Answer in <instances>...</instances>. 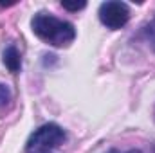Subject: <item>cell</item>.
<instances>
[{
    "label": "cell",
    "instance_id": "cell-6",
    "mask_svg": "<svg viewBox=\"0 0 155 153\" xmlns=\"http://www.w3.org/2000/svg\"><path fill=\"white\" fill-rule=\"evenodd\" d=\"M146 38H148V41H150V45L155 49V20L146 27Z\"/></svg>",
    "mask_w": 155,
    "mask_h": 153
},
{
    "label": "cell",
    "instance_id": "cell-5",
    "mask_svg": "<svg viewBox=\"0 0 155 153\" xmlns=\"http://www.w3.org/2000/svg\"><path fill=\"white\" fill-rule=\"evenodd\" d=\"M11 99V90L7 88V85L0 83V106H5Z\"/></svg>",
    "mask_w": 155,
    "mask_h": 153
},
{
    "label": "cell",
    "instance_id": "cell-8",
    "mask_svg": "<svg viewBox=\"0 0 155 153\" xmlns=\"http://www.w3.org/2000/svg\"><path fill=\"white\" fill-rule=\"evenodd\" d=\"M110 153H121V151H117V150H112ZM124 153H143V151H139V150H130V151H124Z\"/></svg>",
    "mask_w": 155,
    "mask_h": 153
},
{
    "label": "cell",
    "instance_id": "cell-4",
    "mask_svg": "<svg viewBox=\"0 0 155 153\" xmlns=\"http://www.w3.org/2000/svg\"><path fill=\"white\" fill-rule=\"evenodd\" d=\"M4 65L11 70V72H18L22 67V60H20V52L16 50V47H7L4 50Z\"/></svg>",
    "mask_w": 155,
    "mask_h": 153
},
{
    "label": "cell",
    "instance_id": "cell-2",
    "mask_svg": "<svg viewBox=\"0 0 155 153\" xmlns=\"http://www.w3.org/2000/svg\"><path fill=\"white\" fill-rule=\"evenodd\" d=\"M65 141V132L61 126L49 122L40 126L38 130L29 137L27 141V151L29 153H49L51 150L58 148Z\"/></svg>",
    "mask_w": 155,
    "mask_h": 153
},
{
    "label": "cell",
    "instance_id": "cell-1",
    "mask_svg": "<svg viewBox=\"0 0 155 153\" xmlns=\"http://www.w3.org/2000/svg\"><path fill=\"white\" fill-rule=\"evenodd\" d=\"M31 25L38 38H41L43 41H47L54 47H65L76 38V29L71 22L60 20V18L45 15V13H38L33 18Z\"/></svg>",
    "mask_w": 155,
    "mask_h": 153
},
{
    "label": "cell",
    "instance_id": "cell-3",
    "mask_svg": "<svg viewBox=\"0 0 155 153\" xmlns=\"http://www.w3.org/2000/svg\"><path fill=\"white\" fill-rule=\"evenodd\" d=\"M130 18V9L124 2L108 0L99 5V20L108 29H121Z\"/></svg>",
    "mask_w": 155,
    "mask_h": 153
},
{
    "label": "cell",
    "instance_id": "cell-7",
    "mask_svg": "<svg viewBox=\"0 0 155 153\" xmlns=\"http://www.w3.org/2000/svg\"><path fill=\"white\" fill-rule=\"evenodd\" d=\"M61 5L65 7V9H69V11H78V9H83L87 4L85 2H78V4H69V2H61Z\"/></svg>",
    "mask_w": 155,
    "mask_h": 153
}]
</instances>
